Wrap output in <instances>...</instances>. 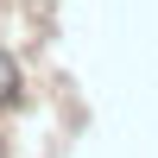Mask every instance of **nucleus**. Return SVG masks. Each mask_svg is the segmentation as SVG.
Returning a JSON list of instances; mask_svg holds the SVG:
<instances>
[{"label": "nucleus", "mask_w": 158, "mask_h": 158, "mask_svg": "<svg viewBox=\"0 0 158 158\" xmlns=\"http://www.w3.org/2000/svg\"><path fill=\"white\" fill-rule=\"evenodd\" d=\"M19 89H25V76H19V57L0 44V108H13V101H19Z\"/></svg>", "instance_id": "f257e3e1"}, {"label": "nucleus", "mask_w": 158, "mask_h": 158, "mask_svg": "<svg viewBox=\"0 0 158 158\" xmlns=\"http://www.w3.org/2000/svg\"><path fill=\"white\" fill-rule=\"evenodd\" d=\"M0 158H6V139H0Z\"/></svg>", "instance_id": "f03ea898"}]
</instances>
